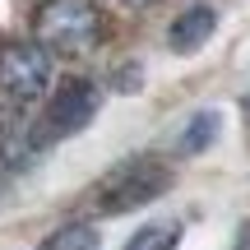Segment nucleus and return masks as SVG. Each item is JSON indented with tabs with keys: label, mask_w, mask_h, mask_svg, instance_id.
Listing matches in <instances>:
<instances>
[{
	"label": "nucleus",
	"mask_w": 250,
	"mask_h": 250,
	"mask_svg": "<svg viewBox=\"0 0 250 250\" xmlns=\"http://www.w3.org/2000/svg\"><path fill=\"white\" fill-rule=\"evenodd\" d=\"M171 190V167L158 158H130L121 162L116 171H107V176L98 181V190H93V208L107 218L116 213H134V208L153 204L158 195H167Z\"/></svg>",
	"instance_id": "f257e3e1"
},
{
	"label": "nucleus",
	"mask_w": 250,
	"mask_h": 250,
	"mask_svg": "<svg viewBox=\"0 0 250 250\" xmlns=\"http://www.w3.org/2000/svg\"><path fill=\"white\" fill-rule=\"evenodd\" d=\"M33 33H37V46H46V51L79 56L88 46H98L102 14L93 0H46L33 14Z\"/></svg>",
	"instance_id": "f03ea898"
},
{
	"label": "nucleus",
	"mask_w": 250,
	"mask_h": 250,
	"mask_svg": "<svg viewBox=\"0 0 250 250\" xmlns=\"http://www.w3.org/2000/svg\"><path fill=\"white\" fill-rule=\"evenodd\" d=\"M51 88V51L37 42H9L0 46V93L9 102H37Z\"/></svg>",
	"instance_id": "7ed1b4c3"
},
{
	"label": "nucleus",
	"mask_w": 250,
	"mask_h": 250,
	"mask_svg": "<svg viewBox=\"0 0 250 250\" xmlns=\"http://www.w3.org/2000/svg\"><path fill=\"white\" fill-rule=\"evenodd\" d=\"M98 107H102L98 88H93L88 79H70V83H61V93L51 98V107H46V116L37 121V130H42L46 144L65 139V134H79L83 125L98 116Z\"/></svg>",
	"instance_id": "20e7f679"
},
{
	"label": "nucleus",
	"mask_w": 250,
	"mask_h": 250,
	"mask_svg": "<svg viewBox=\"0 0 250 250\" xmlns=\"http://www.w3.org/2000/svg\"><path fill=\"white\" fill-rule=\"evenodd\" d=\"M42 148H46V139L37 130L33 111L23 102H5L0 107V162L9 171H23V167H33L42 158Z\"/></svg>",
	"instance_id": "39448f33"
},
{
	"label": "nucleus",
	"mask_w": 250,
	"mask_h": 250,
	"mask_svg": "<svg viewBox=\"0 0 250 250\" xmlns=\"http://www.w3.org/2000/svg\"><path fill=\"white\" fill-rule=\"evenodd\" d=\"M213 28H218V14L208 5H195V9H186L181 19H171V28H167V46L176 56H195L199 46L213 37Z\"/></svg>",
	"instance_id": "423d86ee"
},
{
	"label": "nucleus",
	"mask_w": 250,
	"mask_h": 250,
	"mask_svg": "<svg viewBox=\"0 0 250 250\" xmlns=\"http://www.w3.org/2000/svg\"><path fill=\"white\" fill-rule=\"evenodd\" d=\"M218 130H223V116H218V111H195V116L186 121V130H181V153H186V158L204 153L208 144L218 139Z\"/></svg>",
	"instance_id": "0eeeda50"
},
{
	"label": "nucleus",
	"mask_w": 250,
	"mask_h": 250,
	"mask_svg": "<svg viewBox=\"0 0 250 250\" xmlns=\"http://www.w3.org/2000/svg\"><path fill=\"white\" fill-rule=\"evenodd\" d=\"M98 246H102V232L93 223H61L37 250H98Z\"/></svg>",
	"instance_id": "6e6552de"
},
{
	"label": "nucleus",
	"mask_w": 250,
	"mask_h": 250,
	"mask_svg": "<svg viewBox=\"0 0 250 250\" xmlns=\"http://www.w3.org/2000/svg\"><path fill=\"white\" fill-rule=\"evenodd\" d=\"M181 236H186L181 223H148V227H139V232L125 241V250H176Z\"/></svg>",
	"instance_id": "1a4fd4ad"
},
{
	"label": "nucleus",
	"mask_w": 250,
	"mask_h": 250,
	"mask_svg": "<svg viewBox=\"0 0 250 250\" xmlns=\"http://www.w3.org/2000/svg\"><path fill=\"white\" fill-rule=\"evenodd\" d=\"M236 250H250V223H241V232H236Z\"/></svg>",
	"instance_id": "9d476101"
},
{
	"label": "nucleus",
	"mask_w": 250,
	"mask_h": 250,
	"mask_svg": "<svg viewBox=\"0 0 250 250\" xmlns=\"http://www.w3.org/2000/svg\"><path fill=\"white\" fill-rule=\"evenodd\" d=\"M125 9H144V5H153V0H121Z\"/></svg>",
	"instance_id": "9b49d317"
},
{
	"label": "nucleus",
	"mask_w": 250,
	"mask_h": 250,
	"mask_svg": "<svg viewBox=\"0 0 250 250\" xmlns=\"http://www.w3.org/2000/svg\"><path fill=\"white\" fill-rule=\"evenodd\" d=\"M246 116H250V98H246Z\"/></svg>",
	"instance_id": "f8f14e48"
}]
</instances>
